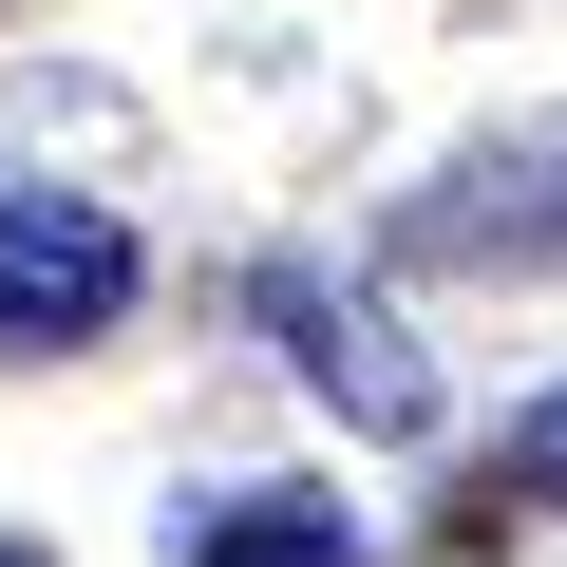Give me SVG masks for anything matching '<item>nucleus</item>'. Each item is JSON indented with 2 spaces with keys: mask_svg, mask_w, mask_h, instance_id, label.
<instances>
[{
  "mask_svg": "<svg viewBox=\"0 0 567 567\" xmlns=\"http://www.w3.org/2000/svg\"><path fill=\"white\" fill-rule=\"evenodd\" d=\"M133 322V227L76 189H0V360H58Z\"/></svg>",
  "mask_w": 567,
  "mask_h": 567,
  "instance_id": "nucleus-1",
  "label": "nucleus"
},
{
  "mask_svg": "<svg viewBox=\"0 0 567 567\" xmlns=\"http://www.w3.org/2000/svg\"><path fill=\"white\" fill-rule=\"evenodd\" d=\"M265 322H284V360H303L360 435H435V360L360 303V284H322V265H265Z\"/></svg>",
  "mask_w": 567,
  "mask_h": 567,
  "instance_id": "nucleus-2",
  "label": "nucleus"
},
{
  "mask_svg": "<svg viewBox=\"0 0 567 567\" xmlns=\"http://www.w3.org/2000/svg\"><path fill=\"white\" fill-rule=\"evenodd\" d=\"M416 246H435V265H567V133L473 152V171L416 208Z\"/></svg>",
  "mask_w": 567,
  "mask_h": 567,
  "instance_id": "nucleus-3",
  "label": "nucleus"
},
{
  "mask_svg": "<svg viewBox=\"0 0 567 567\" xmlns=\"http://www.w3.org/2000/svg\"><path fill=\"white\" fill-rule=\"evenodd\" d=\"M171 548H189V567H360V511H341V492H227V511H189Z\"/></svg>",
  "mask_w": 567,
  "mask_h": 567,
  "instance_id": "nucleus-4",
  "label": "nucleus"
},
{
  "mask_svg": "<svg viewBox=\"0 0 567 567\" xmlns=\"http://www.w3.org/2000/svg\"><path fill=\"white\" fill-rule=\"evenodd\" d=\"M492 473H511V492H548V511H567V398H529V416H511V454H492Z\"/></svg>",
  "mask_w": 567,
  "mask_h": 567,
  "instance_id": "nucleus-5",
  "label": "nucleus"
},
{
  "mask_svg": "<svg viewBox=\"0 0 567 567\" xmlns=\"http://www.w3.org/2000/svg\"><path fill=\"white\" fill-rule=\"evenodd\" d=\"M0 567H39V548H0Z\"/></svg>",
  "mask_w": 567,
  "mask_h": 567,
  "instance_id": "nucleus-6",
  "label": "nucleus"
}]
</instances>
